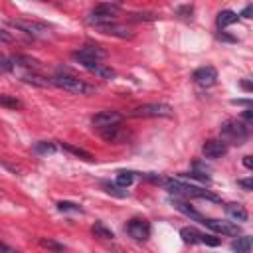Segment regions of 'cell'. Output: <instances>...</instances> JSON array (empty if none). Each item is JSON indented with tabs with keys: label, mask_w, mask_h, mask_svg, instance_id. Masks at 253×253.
Returning <instances> with one entry per match:
<instances>
[{
	"label": "cell",
	"mask_w": 253,
	"mask_h": 253,
	"mask_svg": "<svg viewBox=\"0 0 253 253\" xmlns=\"http://www.w3.org/2000/svg\"><path fill=\"white\" fill-rule=\"evenodd\" d=\"M49 81H51L53 87H59V89H63L67 93H73V95H89V93L95 91L93 85L85 83L83 79H79L77 75H73V73H69L65 69L63 71L59 69L53 77H49Z\"/></svg>",
	"instance_id": "obj_2"
},
{
	"label": "cell",
	"mask_w": 253,
	"mask_h": 253,
	"mask_svg": "<svg viewBox=\"0 0 253 253\" xmlns=\"http://www.w3.org/2000/svg\"><path fill=\"white\" fill-rule=\"evenodd\" d=\"M241 87H243L245 91H251V83H249V81H241Z\"/></svg>",
	"instance_id": "obj_41"
},
{
	"label": "cell",
	"mask_w": 253,
	"mask_h": 253,
	"mask_svg": "<svg viewBox=\"0 0 253 253\" xmlns=\"http://www.w3.org/2000/svg\"><path fill=\"white\" fill-rule=\"evenodd\" d=\"M91 231H93V235H95V237H101V239H113V237H115V233H113V231H111L107 225H103L101 221L93 223Z\"/></svg>",
	"instance_id": "obj_26"
},
{
	"label": "cell",
	"mask_w": 253,
	"mask_h": 253,
	"mask_svg": "<svg viewBox=\"0 0 253 253\" xmlns=\"http://www.w3.org/2000/svg\"><path fill=\"white\" fill-rule=\"evenodd\" d=\"M101 34H107V36H117V38H132V30L126 28V26H121V24H107V26H99L97 28Z\"/></svg>",
	"instance_id": "obj_15"
},
{
	"label": "cell",
	"mask_w": 253,
	"mask_h": 253,
	"mask_svg": "<svg viewBox=\"0 0 253 253\" xmlns=\"http://www.w3.org/2000/svg\"><path fill=\"white\" fill-rule=\"evenodd\" d=\"M202 223L206 227H210L211 231L221 233V235H239V225L233 223V221H219V219H208V217H204Z\"/></svg>",
	"instance_id": "obj_13"
},
{
	"label": "cell",
	"mask_w": 253,
	"mask_h": 253,
	"mask_svg": "<svg viewBox=\"0 0 253 253\" xmlns=\"http://www.w3.org/2000/svg\"><path fill=\"white\" fill-rule=\"evenodd\" d=\"M101 138L111 142V144H123L130 138V130L123 125H113V126H107V128H101L99 130Z\"/></svg>",
	"instance_id": "obj_7"
},
{
	"label": "cell",
	"mask_w": 253,
	"mask_h": 253,
	"mask_svg": "<svg viewBox=\"0 0 253 253\" xmlns=\"http://www.w3.org/2000/svg\"><path fill=\"white\" fill-rule=\"evenodd\" d=\"M202 152H204L206 158L217 160V158H221V156L227 154V144L223 140H219V138H210V140H206L202 144Z\"/></svg>",
	"instance_id": "obj_12"
},
{
	"label": "cell",
	"mask_w": 253,
	"mask_h": 253,
	"mask_svg": "<svg viewBox=\"0 0 253 253\" xmlns=\"http://www.w3.org/2000/svg\"><path fill=\"white\" fill-rule=\"evenodd\" d=\"M107 57V51L97 45V43H85L77 51H73V59H93V61H103Z\"/></svg>",
	"instance_id": "obj_9"
},
{
	"label": "cell",
	"mask_w": 253,
	"mask_h": 253,
	"mask_svg": "<svg viewBox=\"0 0 253 253\" xmlns=\"http://www.w3.org/2000/svg\"><path fill=\"white\" fill-rule=\"evenodd\" d=\"M22 81L24 83H32L36 87H51V81L36 71H30V73H22Z\"/></svg>",
	"instance_id": "obj_18"
},
{
	"label": "cell",
	"mask_w": 253,
	"mask_h": 253,
	"mask_svg": "<svg viewBox=\"0 0 253 253\" xmlns=\"http://www.w3.org/2000/svg\"><path fill=\"white\" fill-rule=\"evenodd\" d=\"M192 79H194L200 87H211V85H215V81H217V69L211 67V65L198 67V69L194 71Z\"/></svg>",
	"instance_id": "obj_11"
},
{
	"label": "cell",
	"mask_w": 253,
	"mask_h": 253,
	"mask_svg": "<svg viewBox=\"0 0 253 253\" xmlns=\"http://www.w3.org/2000/svg\"><path fill=\"white\" fill-rule=\"evenodd\" d=\"M225 215L233 221V223H237V221H247V210L241 206V204H227L225 206Z\"/></svg>",
	"instance_id": "obj_16"
},
{
	"label": "cell",
	"mask_w": 253,
	"mask_h": 253,
	"mask_svg": "<svg viewBox=\"0 0 253 253\" xmlns=\"http://www.w3.org/2000/svg\"><path fill=\"white\" fill-rule=\"evenodd\" d=\"M61 148H63V150H67L69 154H73V156L81 158V160H87V162L95 160V156H93L91 152H87V150H83V148H79V146H73V144H69V142H61Z\"/></svg>",
	"instance_id": "obj_20"
},
{
	"label": "cell",
	"mask_w": 253,
	"mask_h": 253,
	"mask_svg": "<svg viewBox=\"0 0 253 253\" xmlns=\"http://www.w3.org/2000/svg\"><path fill=\"white\" fill-rule=\"evenodd\" d=\"M152 14H130V20H152Z\"/></svg>",
	"instance_id": "obj_36"
},
{
	"label": "cell",
	"mask_w": 253,
	"mask_h": 253,
	"mask_svg": "<svg viewBox=\"0 0 253 253\" xmlns=\"http://www.w3.org/2000/svg\"><path fill=\"white\" fill-rule=\"evenodd\" d=\"M251 119H253V113H251V107H247V109L243 111V121H245V123H251Z\"/></svg>",
	"instance_id": "obj_37"
},
{
	"label": "cell",
	"mask_w": 253,
	"mask_h": 253,
	"mask_svg": "<svg viewBox=\"0 0 253 253\" xmlns=\"http://www.w3.org/2000/svg\"><path fill=\"white\" fill-rule=\"evenodd\" d=\"M243 166H245V168H253V160H251V156H243Z\"/></svg>",
	"instance_id": "obj_40"
},
{
	"label": "cell",
	"mask_w": 253,
	"mask_h": 253,
	"mask_svg": "<svg viewBox=\"0 0 253 253\" xmlns=\"http://www.w3.org/2000/svg\"><path fill=\"white\" fill-rule=\"evenodd\" d=\"M119 14H121V6H119V4L103 2V4H97V6L89 12L87 22L93 24L95 28H99V26H107V24H115Z\"/></svg>",
	"instance_id": "obj_4"
},
{
	"label": "cell",
	"mask_w": 253,
	"mask_h": 253,
	"mask_svg": "<svg viewBox=\"0 0 253 253\" xmlns=\"http://www.w3.org/2000/svg\"><path fill=\"white\" fill-rule=\"evenodd\" d=\"M231 251L233 253H249L251 251V237L249 235H241L237 239L231 241Z\"/></svg>",
	"instance_id": "obj_21"
},
{
	"label": "cell",
	"mask_w": 253,
	"mask_h": 253,
	"mask_svg": "<svg viewBox=\"0 0 253 253\" xmlns=\"http://www.w3.org/2000/svg\"><path fill=\"white\" fill-rule=\"evenodd\" d=\"M57 210L59 211H81V206L75 202H57Z\"/></svg>",
	"instance_id": "obj_30"
},
{
	"label": "cell",
	"mask_w": 253,
	"mask_h": 253,
	"mask_svg": "<svg viewBox=\"0 0 253 253\" xmlns=\"http://www.w3.org/2000/svg\"><path fill=\"white\" fill-rule=\"evenodd\" d=\"M237 184H239L241 188H245L247 192H249V190H253V180H251V178H243V180H237Z\"/></svg>",
	"instance_id": "obj_34"
},
{
	"label": "cell",
	"mask_w": 253,
	"mask_h": 253,
	"mask_svg": "<svg viewBox=\"0 0 253 253\" xmlns=\"http://www.w3.org/2000/svg\"><path fill=\"white\" fill-rule=\"evenodd\" d=\"M38 243H40L43 249L53 251V253H63V251H65V245L59 243V241H55V239H51V237H40Z\"/></svg>",
	"instance_id": "obj_22"
},
{
	"label": "cell",
	"mask_w": 253,
	"mask_h": 253,
	"mask_svg": "<svg viewBox=\"0 0 253 253\" xmlns=\"http://www.w3.org/2000/svg\"><path fill=\"white\" fill-rule=\"evenodd\" d=\"M162 186L174 194L176 198H200V200H210V202H221L219 196L211 194L210 190H202L198 186H192V184H186L182 180H172V178H164Z\"/></svg>",
	"instance_id": "obj_1"
},
{
	"label": "cell",
	"mask_w": 253,
	"mask_h": 253,
	"mask_svg": "<svg viewBox=\"0 0 253 253\" xmlns=\"http://www.w3.org/2000/svg\"><path fill=\"white\" fill-rule=\"evenodd\" d=\"M219 134L225 144H235V146H241L247 138H249V128L243 121H237V119H227L221 128H219Z\"/></svg>",
	"instance_id": "obj_3"
},
{
	"label": "cell",
	"mask_w": 253,
	"mask_h": 253,
	"mask_svg": "<svg viewBox=\"0 0 253 253\" xmlns=\"http://www.w3.org/2000/svg\"><path fill=\"white\" fill-rule=\"evenodd\" d=\"M200 241L206 243V245H211V247L219 245V239H217L215 235H206V233H202V235H200Z\"/></svg>",
	"instance_id": "obj_32"
},
{
	"label": "cell",
	"mask_w": 253,
	"mask_h": 253,
	"mask_svg": "<svg viewBox=\"0 0 253 253\" xmlns=\"http://www.w3.org/2000/svg\"><path fill=\"white\" fill-rule=\"evenodd\" d=\"M231 103H233V105H245V107H249V105H251V101H249V99H233Z\"/></svg>",
	"instance_id": "obj_38"
},
{
	"label": "cell",
	"mask_w": 253,
	"mask_h": 253,
	"mask_svg": "<svg viewBox=\"0 0 253 253\" xmlns=\"http://www.w3.org/2000/svg\"><path fill=\"white\" fill-rule=\"evenodd\" d=\"M180 180H196V182H202V184H208L210 182V176L204 174V172H182L180 174Z\"/></svg>",
	"instance_id": "obj_28"
},
{
	"label": "cell",
	"mask_w": 253,
	"mask_h": 253,
	"mask_svg": "<svg viewBox=\"0 0 253 253\" xmlns=\"http://www.w3.org/2000/svg\"><path fill=\"white\" fill-rule=\"evenodd\" d=\"M103 188H105V192L107 194H113V196H117V198H125L126 196V190L125 188H121V186H117V184H103Z\"/></svg>",
	"instance_id": "obj_29"
},
{
	"label": "cell",
	"mask_w": 253,
	"mask_h": 253,
	"mask_svg": "<svg viewBox=\"0 0 253 253\" xmlns=\"http://www.w3.org/2000/svg\"><path fill=\"white\" fill-rule=\"evenodd\" d=\"M172 115H174V109L166 103H144L132 111V117H142V119H148V117L168 119Z\"/></svg>",
	"instance_id": "obj_6"
},
{
	"label": "cell",
	"mask_w": 253,
	"mask_h": 253,
	"mask_svg": "<svg viewBox=\"0 0 253 253\" xmlns=\"http://www.w3.org/2000/svg\"><path fill=\"white\" fill-rule=\"evenodd\" d=\"M123 123V115L117 113V111H101L97 115L91 117V125L95 128H107V126H113V125H121Z\"/></svg>",
	"instance_id": "obj_8"
},
{
	"label": "cell",
	"mask_w": 253,
	"mask_h": 253,
	"mask_svg": "<svg viewBox=\"0 0 253 253\" xmlns=\"http://www.w3.org/2000/svg\"><path fill=\"white\" fill-rule=\"evenodd\" d=\"M55 150H57V146H55L53 142H49V140H40V142L34 144V152H36V154H42V156L53 154Z\"/></svg>",
	"instance_id": "obj_24"
},
{
	"label": "cell",
	"mask_w": 253,
	"mask_h": 253,
	"mask_svg": "<svg viewBox=\"0 0 253 253\" xmlns=\"http://www.w3.org/2000/svg\"><path fill=\"white\" fill-rule=\"evenodd\" d=\"M0 107H4V109H22V101L20 99H16V97H12V95H0Z\"/></svg>",
	"instance_id": "obj_27"
},
{
	"label": "cell",
	"mask_w": 253,
	"mask_h": 253,
	"mask_svg": "<svg viewBox=\"0 0 253 253\" xmlns=\"http://www.w3.org/2000/svg\"><path fill=\"white\" fill-rule=\"evenodd\" d=\"M132 182H134V172H130V170H121L117 174V180H115V184L121 188H128Z\"/></svg>",
	"instance_id": "obj_25"
},
{
	"label": "cell",
	"mask_w": 253,
	"mask_h": 253,
	"mask_svg": "<svg viewBox=\"0 0 253 253\" xmlns=\"http://www.w3.org/2000/svg\"><path fill=\"white\" fill-rule=\"evenodd\" d=\"M14 42V36L6 30H0V43H12Z\"/></svg>",
	"instance_id": "obj_33"
},
{
	"label": "cell",
	"mask_w": 253,
	"mask_h": 253,
	"mask_svg": "<svg viewBox=\"0 0 253 253\" xmlns=\"http://www.w3.org/2000/svg\"><path fill=\"white\" fill-rule=\"evenodd\" d=\"M174 208L178 210V211H182V213H186L188 217H192V219H196V221H204V215L200 213V211H196L188 202H184V200H180V198H174Z\"/></svg>",
	"instance_id": "obj_17"
},
{
	"label": "cell",
	"mask_w": 253,
	"mask_h": 253,
	"mask_svg": "<svg viewBox=\"0 0 253 253\" xmlns=\"http://www.w3.org/2000/svg\"><path fill=\"white\" fill-rule=\"evenodd\" d=\"M125 229L136 241H146L150 237V223L146 219H130Z\"/></svg>",
	"instance_id": "obj_10"
},
{
	"label": "cell",
	"mask_w": 253,
	"mask_h": 253,
	"mask_svg": "<svg viewBox=\"0 0 253 253\" xmlns=\"http://www.w3.org/2000/svg\"><path fill=\"white\" fill-rule=\"evenodd\" d=\"M251 12H253V6L249 4V6H247L243 12H241V16H243V18H251Z\"/></svg>",
	"instance_id": "obj_39"
},
{
	"label": "cell",
	"mask_w": 253,
	"mask_h": 253,
	"mask_svg": "<svg viewBox=\"0 0 253 253\" xmlns=\"http://www.w3.org/2000/svg\"><path fill=\"white\" fill-rule=\"evenodd\" d=\"M8 71H12L10 57H6L4 53H0V73H8Z\"/></svg>",
	"instance_id": "obj_31"
},
{
	"label": "cell",
	"mask_w": 253,
	"mask_h": 253,
	"mask_svg": "<svg viewBox=\"0 0 253 253\" xmlns=\"http://www.w3.org/2000/svg\"><path fill=\"white\" fill-rule=\"evenodd\" d=\"M200 231H196L194 227H182L180 229V237H182V241L184 243H190V245H194V243H200Z\"/></svg>",
	"instance_id": "obj_23"
},
{
	"label": "cell",
	"mask_w": 253,
	"mask_h": 253,
	"mask_svg": "<svg viewBox=\"0 0 253 253\" xmlns=\"http://www.w3.org/2000/svg\"><path fill=\"white\" fill-rule=\"evenodd\" d=\"M12 28H16L18 32L34 38V40H47L51 38V28L42 24V22H34V20H24V18H16L8 22Z\"/></svg>",
	"instance_id": "obj_5"
},
{
	"label": "cell",
	"mask_w": 253,
	"mask_h": 253,
	"mask_svg": "<svg viewBox=\"0 0 253 253\" xmlns=\"http://www.w3.org/2000/svg\"><path fill=\"white\" fill-rule=\"evenodd\" d=\"M237 20H239V16H237L235 12H231V10H221V12L217 14V18H215V24H217L219 30H223V28L235 24Z\"/></svg>",
	"instance_id": "obj_19"
},
{
	"label": "cell",
	"mask_w": 253,
	"mask_h": 253,
	"mask_svg": "<svg viewBox=\"0 0 253 253\" xmlns=\"http://www.w3.org/2000/svg\"><path fill=\"white\" fill-rule=\"evenodd\" d=\"M0 253H20V251H16L14 247H10L8 243H4V241L0 239Z\"/></svg>",
	"instance_id": "obj_35"
},
{
	"label": "cell",
	"mask_w": 253,
	"mask_h": 253,
	"mask_svg": "<svg viewBox=\"0 0 253 253\" xmlns=\"http://www.w3.org/2000/svg\"><path fill=\"white\" fill-rule=\"evenodd\" d=\"M10 63H12V69H14V67L26 69L24 73H30V71H38V69H40V61H38V59L28 57V55H20V53L12 55V57H10Z\"/></svg>",
	"instance_id": "obj_14"
}]
</instances>
